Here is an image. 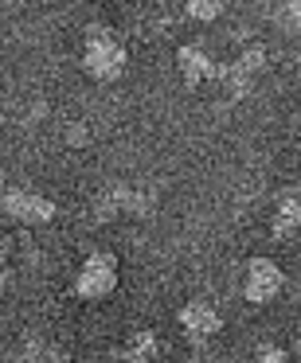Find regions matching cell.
<instances>
[{"label": "cell", "instance_id": "1", "mask_svg": "<svg viewBox=\"0 0 301 363\" xmlns=\"http://www.w3.org/2000/svg\"><path fill=\"white\" fill-rule=\"evenodd\" d=\"M126 43L118 40V32L106 24H90L87 40H82V71L94 82H118L126 74Z\"/></svg>", "mask_w": 301, "mask_h": 363}, {"label": "cell", "instance_id": "2", "mask_svg": "<svg viewBox=\"0 0 301 363\" xmlns=\"http://www.w3.org/2000/svg\"><path fill=\"white\" fill-rule=\"evenodd\" d=\"M157 199H153L149 188H137V184H110L102 196L94 199V223H110L118 215H133V219H145L153 215Z\"/></svg>", "mask_w": 301, "mask_h": 363}, {"label": "cell", "instance_id": "3", "mask_svg": "<svg viewBox=\"0 0 301 363\" xmlns=\"http://www.w3.org/2000/svg\"><path fill=\"white\" fill-rule=\"evenodd\" d=\"M114 285H118V258L106 250H94L87 262H82L79 277H75V293H79L82 301H102L114 293Z\"/></svg>", "mask_w": 301, "mask_h": 363}, {"label": "cell", "instance_id": "4", "mask_svg": "<svg viewBox=\"0 0 301 363\" xmlns=\"http://www.w3.org/2000/svg\"><path fill=\"white\" fill-rule=\"evenodd\" d=\"M262 71H266V51H262V48H246L235 63L219 67V82L227 86L231 98H243V94H251V90H254V82H258Z\"/></svg>", "mask_w": 301, "mask_h": 363}, {"label": "cell", "instance_id": "5", "mask_svg": "<svg viewBox=\"0 0 301 363\" xmlns=\"http://www.w3.org/2000/svg\"><path fill=\"white\" fill-rule=\"evenodd\" d=\"M285 285V274L278 262L270 258H254L251 266H246V281H243V297L251 301V305H270V301L282 293Z\"/></svg>", "mask_w": 301, "mask_h": 363}, {"label": "cell", "instance_id": "6", "mask_svg": "<svg viewBox=\"0 0 301 363\" xmlns=\"http://www.w3.org/2000/svg\"><path fill=\"white\" fill-rule=\"evenodd\" d=\"M0 207H4V215H12V219H20V223H48L51 215H55V203H51V199L35 196V191H24V188L9 191V196L0 199Z\"/></svg>", "mask_w": 301, "mask_h": 363}, {"label": "cell", "instance_id": "7", "mask_svg": "<svg viewBox=\"0 0 301 363\" xmlns=\"http://www.w3.org/2000/svg\"><path fill=\"white\" fill-rule=\"evenodd\" d=\"M180 328L188 340H196V344H204L207 336H215V332L223 328V316L215 313L207 301H192V305L180 308Z\"/></svg>", "mask_w": 301, "mask_h": 363}, {"label": "cell", "instance_id": "8", "mask_svg": "<svg viewBox=\"0 0 301 363\" xmlns=\"http://www.w3.org/2000/svg\"><path fill=\"white\" fill-rule=\"evenodd\" d=\"M176 63H180V74L192 90L207 79H219V63H215L204 48H196V43H184V48L176 51Z\"/></svg>", "mask_w": 301, "mask_h": 363}, {"label": "cell", "instance_id": "9", "mask_svg": "<svg viewBox=\"0 0 301 363\" xmlns=\"http://www.w3.org/2000/svg\"><path fill=\"white\" fill-rule=\"evenodd\" d=\"M270 230H274V238H290V235H297V230H301V188H290V191L278 196Z\"/></svg>", "mask_w": 301, "mask_h": 363}, {"label": "cell", "instance_id": "10", "mask_svg": "<svg viewBox=\"0 0 301 363\" xmlns=\"http://www.w3.org/2000/svg\"><path fill=\"white\" fill-rule=\"evenodd\" d=\"M157 355H160V340H157V332H133V336L121 344V352H118V363H157Z\"/></svg>", "mask_w": 301, "mask_h": 363}, {"label": "cell", "instance_id": "11", "mask_svg": "<svg viewBox=\"0 0 301 363\" xmlns=\"http://www.w3.org/2000/svg\"><path fill=\"white\" fill-rule=\"evenodd\" d=\"M20 363H71V359H67L55 344H48V340L28 336L24 347H20Z\"/></svg>", "mask_w": 301, "mask_h": 363}, {"label": "cell", "instance_id": "12", "mask_svg": "<svg viewBox=\"0 0 301 363\" xmlns=\"http://www.w3.org/2000/svg\"><path fill=\"white\" fill-rule=\"evenodd\" d=\"M188 16L199 24H212L223 16V0H188Z\"/></svg>", "mask_w": 301, "mask_h": 363}, {"label": "cell", "instance_id": "13", "mask_svg": "<svg viewBox=\"0 0 301 363\" xmlns=\"http://www.w3.org/2000/svg\"><path fill=\"white\" fill-rule=\"evenodd\" d=\"M278 20H282L285 32H301V0H282Z\"/></svg>", "mask_w": 301, "mask_h": 363}, {"label": "cell", "instance_id": "14", "mask_svg": "<svg viewBox=\"0 0 301 363\" xmlns=\"http://www.w3.org/2000/svg\"><path fill=\"white\" fill-rule=\"evenodd\" d=\"M258 363H290V352H282V347L266 344V347L258 352Z\"/></svg>", "mask_w": 301, "mask_h": 363}, {"label": "cell", "instance_id": "15", "mask_svg": "<svg viewBox=\"0 0 301 363\" xmlns=\"http://www.w3.org/2000/svg\"><path fill=\"white\" fill-rule=\"evenodd\" d=\"M4 277H9V238L0 235V289H4Z\"/></svg>", "mask_w": 301, "mask_h": 363}]
</instances>
